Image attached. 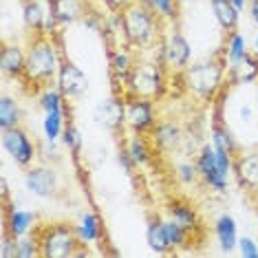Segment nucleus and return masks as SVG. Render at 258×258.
<instances>
[{
  "label": "nucleus",
  "mask_w": 258,
  "mask_h": 258,
  "mask_svg": "<svg viewBox=\"0 0 258 258\" xmlns=\"http://www.w3.org/2000/svg\"><path fill=\"white\" fill-rule=\"evenodd\" d=\"M210 11H212L216 25H219L225 33H232L238 29L240 9L232 3V0H210Z\"/></svg>",
  "instance_id": "6ab92c4d"
},
{
  "label": "nucleus",
  "mask_w": 258,
  "mask_h": 258,
  "mask_svg": "<svg viewBox=\"0 0 258 258\" xmlns=\"http://www.w3.org/2000/svg\"><path fill=\"white\" fill-rule=\"evenodd\" d=\"M150 137L155 148H159L161 152H174L181 146V142H183V133L172 121H159L150 131Z\"/></svg>",
  "instance_id": "a211bd4d"
},
{
  "label": "nucleus",
  "mask_w": 258,
  "mask_h": 258,
  "mask_svg": "<svg viewBox=\"0 0 258 258\" xmlns=\"http://www.w3.org/2000/svg\"><path fill=\"white\" fill-rule=\"evenodd\" d=\"M133 64H135L133 57H131V53H126V51H115V53L110 55V73H113L115 82H121V93H124V82L128 78V73H131Z\"/></svg>",
  "instance_id": "c756f323"
},
{
  "label": "nucleus",
  "mask_w": 258,
  "mask_h": 258,
  "mask_svg": "<svg viewBox=\"0 0 258 258\" xmlns=\"http://www.w3.org/2000/svg\"><path fill=\"white\" fill-rule=\"evenodd\" d=\"M33 256H40V243L36 236H22L18 238V258H33Z\"/></svg>",
  "instance_id": "c9c22d12"
},
{
  "label": "nucleus",
  "mask_w": 258,
  "mask_h": 258,
  "mask_svg": "<svg viewBox=\"0 0 258 258\" xmlns=\"http://www.w3.org/2000/svg\"><path fill=\"white\" fill-rule=\"evenodd\" d=\"M62 146L67 148L71 155L78 159L80 157V152L82 148H84V139H82V135L80 131L75 128L73 124H67V128H64V133H62Z\"/></svg>",
  "instance_id": "72a5a7b5"
},
{
  "label": "nucleus",
  "mask_w": 258,
  "mask_h": 258,
  "mask_svg": "<svg viewBox=\"0 0 258 258\" xmlns=\"http://www.w3.org/2000/svg\"><path fill=\"white\" fill-rule=\"evenodd\" d=\"M256 115H258V113H256V108L251 106L249 102H245V104H240V106H238V119L243 121V124L251 126V124L256 121Z\"/></svg>",
  "instance_id": "4c0bfd02"
},
{
  "label": "nucleus",
  "mask_w": 258,
  "mask_h": 258,
  "mask_svg": "<svg viewBox=\"0 0 258 258\" xmlns=\"http://www.w3.org/2000/svg\"><path fill=\"white\" fill-rule=\"evenodd\" d=\"M46 3H49V11L60 22V27L75 25L91 14L89 0H46Z\"/></svg>",
  "instance_id": "ddd939ff"
},
{
  "label": "nucleus",
  "mask_w": 258,
  "mask_h": 258,
  "mask_svg": "<svg viewBox=\"0 0 258 258\" xmlns=\"http://www.w3.org/2000/svg\"><path fill=\"white\" fill-rule=\"evenodd\" d=\"M78 230V236L84 245H93V243H99L104 236V227H102V221L95 212H84L80 216V223L75 225Z\"/></svg>",
  "instance_id": "5701e85b"
},
{
  "label": "nucleus",
  "mask_w": 258,
  "mask_h": 258,
  "mask_svg": "<svg viewBox=\"0 0 258 258\" xmlns=\"http://www.w3.org/2000/svg\"><path fill=\"white\" fill-rule=\"evenodd\" d=\"M236 249L243 258H258V243L251 236H240Z\"/></svg>",
  "instance_id": "e433bc0d"
},
{
  "label": "nucleus",
  "mask_w": 258,
  "mask_h": 258,
  "mask_svg": "<svg viewBox=\"0 0 258 258\" xmlns=\"http://www.w3.org/2000/svg\"><path fill=\"white\" fill-rule=\"evenodd\" d=\"M64 110H53V113H44V119H42V133H44V139L46 142H57L62 139V133L67 124H64Z\"/></svg>",
  "instance_id": "cd10ccee"
},
{
  "label": "nucleus",
  "mask_w": 258,
  "mask_h": 258,
  "mask_svg": "<svg viewBox=\"0 0 258 258\" xmlns=\"http://www.w3.org/2000/svg\"><path fill=\"white\" fill-rule=\"evenodd\" d=\"M121 31L128 40V44L135 49H155L159 44V16L148 5L137 0L128 9L121 11Z\"/></svg>",
  "instance_id": "f03ea898"
},
{
  "label": "nucleus",
  "mask_w": 258,
  "mask_h": 258,
  "mask_svg": "<svg viewBox=\"0 0 258 258\" xmlns=\"http://www.w3.org/2000/svg\"><path fill=\"white\" fill-rule=\"evenodd\" d=\"M38 216L36 212H29V210H20V208H5V227L14 238H22L27 234H31V230L36 227Z\"/></svg>",
  "instance_id": "2eb2a0df"
},
{
  "label": "nucleus",
  "mask_w": 258,
  "mask_h": 258,
  "mask_svg": "<svg viewBox=\"0 0 258 258\" xmlns=\"http://www.w3.org/2000/svg\"><path fill=\"white\" fill-rule=\"evenodd\" d=\"M27 69V51L20 44L5 42L3 53H0V71L5 78H25Z\"/></svg>",
  "instance_id": "dca6fc26"
},
{
  "label": "nucleus",
  "mask_w": 258,
  "mask_h": 258,
  "mask_svg": "<svg viewBox=\"0 0 258 258\" xmlns=\"http://www.w3.org/2000/svg\"><path fill=\"white\" fill-rule=\"evenodd\" d=\"M210 135H212V146L216 150H223V152H227V155H232V157L240 150L236 135H234L232 128L223 121L221 115H216V119L212 124V133H210Z\"/></svg>",
  "instance_id": "412c9836"
},
{
  "label": "nucleus",
  "mask_w": 258,
  "mask_h": 258,
  "mask_svg": "<svg viewBox=\"0 0 258 258\" xmlns=\"http://www.w3.org/2000/svg\"><path fill=\"white\" fill-rule=\"evenodd\" d=\"M106 3V7L113 11V14H121L124 9H128L131 5H135L137 0H104Z\"/></svg>",
  "instance_id": "ea45409f"
},
{
  "label": "nucleus",
  "mask_w": 258,
  "mask_h": 258,
  "mask_svg": "<svg viewBox=\"0 0 258 258\" xmlns=\"http://www.w3.org/2000/svg\"><path fill=\"white\" fill-rule=\"evenodd\" d=\"M20 121H22L20 104L11 95H3L0 97V128L9 131V128L20 126Z\"/></svg>",
  "instance_id": "bb28decb"
},
{
  "label": "nucleus",
  "mask_w": 258,
  "mask_h": 258,
  "mask_svg": "<svg viewBox=\"0 0 258 258\" xmlns=\"http://www.w3.org/2000/svg\"><path fill=\"white\" fill-rule=\"evenodd\" d=\"M44 157L46 159H51V161H60V150H57V142H46L44 144Z\"/></svg>",
  "instance_id": "a19ab883"
},
{
  "label": "nucleus",
  "mask_w": 258,
  "mask_h": 258,
  "mask_svg": "<svg viewBox=\"0 0 258 258\" xmlns=\"http://www.w3.org/2000/svg\"><path fill=\"white\" fill-rule=\"evenodd\" d=\"M38 104L44 113H53V110H64V93L60 89H44L38 97ZM67 113V110H64Z\"/></svg>",
  "instance_id": "473e14b6"
},
{
  "label": "nucleus",
  "mask_w": 258,
  "mask_h": 258,
  "mask_svg": "<svg viewBox=\"0 0 258 258\" xmlns=\"http://www.w3.org/2000/svg\"><path fill=\"white\" fill-rule=\"evenodd\" d=\"M93 117H95L97 124L106 126L110 131H119L126 124V102H121L117 97L102 99L93 110Z\"/></svg>",
  "instance_id": "4468645a"
},
{
  "label": "nucleus",
  "mask_w": 258,
  "mask_h": 258,
  "mask_svg": "<svg viewBox=\"0 0 258 258\" xmlns=\"http://www.w3.org/2000/svg\"><path fill=\"white\" fill-rule=\"evenodd\" d=\"M142 3H146L161 20L170 22V25L179 18V0H142Z\"/></svg>",
  "instance_id": "7c9ffc66"
},
{
  "label": "nucleus",
  "mask_w": 258,
  "mask_h": 258,
  "mask_svg": "<svg viewBox=\"0 0 258 258\" xmlns=\"http://www.w3.org/2000/svg\"><path fill=\"white\" fill-rule=\"evenodd\" d=\"M247 53H249V49H247V40H245V36L243 33H238V31H232L230 36H227L225 49H223L225 62L230 64V67H236L238 62L245 60V55Z\"/></svg>",
  "instance_id": "393cba45"
},
{
  "label": "nucleus",
  "mask_w": 258,
  "mask_h": 258,
  "mask_svg": "<svg viewBox=\"0 0 258 258\" xmlns=\"http://www.w3.org/2000/svg\"><path fill=\"white\" fill-rule=\"evenodd\" d=\"M57 89L64 93V97L80 99L89 91V78H86V73L82 71L78 64L62 60L60 71H57Z\"/></svg>",
  "instance_id": "f8f14e48"
},
{
  "label": "nucleus",
  "mask_w": 258,
  "mask_h": 258,
  "mask_svg": "<svg viewBox=\"0 0 258 258\" xmlns=\"http://www.w3.org/2000/svg\"><path fill=\"white\" fill-rule=\"evenodd\" d=\"M168 214H170V219H174L177 223H181V225H183L187 232H192V234L201 227V219H199L195 205H190L185 201H179V199H177V201H172L168 205Z\"/></svg>",
  "instance_id": "4be33fe9"
},
{
  "label": "nucleus",
  "mask_w": 258,
  "mask_h": 258,
  "mask_svg": "<svg viewBox=\"0 0 258 258\" xmlns=\"http://www.w3.org/2000/svg\"><path fill=\"white\" fill-rule=\"evenodd\" d=\"M146 243H148V247L152 251H157V254H172L166 230H163V219H159V216H152L148 221V227H146Z\"/></svg>",
  "instance_id": "b1692460"
},
{
  "label": "nucleus",
  "mask_w": 258,
  "mask_h": 258,
  "mask_svg": "<svg viewBox=\"0 0 258 258\" xmlns=\"http://www.w3.org/2000/svg\"><path fill=\"white\" fill-rule=\"evenodd\" d=\"M247 7H249V18H251V22L258 27V0H249Z\"/></svg>",
  "instance_id": "79ce46f5"
},
{
  "label": "nucleus",
  "mask_w": 258,
  "mask_h": 258,
  "mask_svg": "<svg viewBox=\"0 0 258 258\" xmlns=\"http://www.w3.org/2000/svg\"><path fill=\"white\" fill-rule=\"evenodd\" d=\"M126 148H128V152H131V157L135 159V163H137V166H144V163H148V161H150V148H148V142H146L142 135L135 133L133 137L128 139Z\"/></svg>",
  "instance_id": "2f4dec72"
},
{
  "label": "nucleus",
  "mask_w": 258,
  "mask_h": 258,
  "mask_svg": "<svg viewBox=\"0 0 258 258\" xmlns=\"http://www.w3.org/2000/svg\"><path fill=\"white\" fill-rule=\"evenodd\" d=\"M60 64L62 57L55 38L46 33H33L27 44V69L22 80L33 84L36 89H46L49 82L57 80Z\"/></svg>",
  "instance_id": "f257e3e1"
},
{
  "label": "nucleus",
  "mask_w": 258,
  "mask_h": 258,
  "mask_svg": "<svg viewBox=\"0 0 258 258\" xmlns=\"http://www.w3.org/2000/svg\"><path fill=\"white\" fill-rule=\"evenodd\" d=\"M3 148L11 157V161L20 168L33 166V161L38 157V146L33 144V139L29 137V133L25 128H20V126L3 131Z\"/></svg>",
  "instance_id": "0eeeda50"
},
{
  "label": "nucleus",
  "mask_w": 258,
  "mask_h": 258,
  "mask_svg": "<svg viewBox=\"0 0 258 258\" xmlns=\"http://www.w3.org/2000/svg\"><path fill=\"white\" fill-rule=\"evenodd\" d=\"M254 53H258V31H256V38H254Z\"/></svg>",
  "instance_id": "a18cd8bd"
},
{
  "label": "nucleus",
  "mask_w": 258,
  "mask_h": 258,
  "mask_svg": "<svg viewBox=\"0 0 258 258\" xmlns=\"http://www.w3.org/2000/svg\"><path fill=\"white\" fill-rule=\"evenodd\" d=\"M234 177L240 187L258 195V148L238 150L234 155Z\"/></svg>",
  "instance_id": "9b49d317"
},
{
  "label": "nucleus",
  "mask_w": 258,
  "mask_h": 258,
  "mask_svg": "<svg viewBox=\"0 0 258 258\" xmlns=\"http://www.w3.org/2000/svg\"><path fill=\"white\" fill-rule=\"evenodd\" d=\"M166 89V75L161 62H135L124 82V95H139L148 99H159Z\"/></svg>",
  "instance_id": "423d86ee"
},
{
  "label": "nucleus",
  "mask_w": 258,
  "mask_h": 258,
  "mask_svg": "<svg viewBox=\"0 0 258 258\" xmlns=\"http://www.w3.org/2000/svg\"><path fill=\"white\" fill-rule=\"evenodd\" d=\"M214 234H216V243L223 254H232L238 247V225L236 219L232 214H221L214 221Z\"/></svg>",
  "instance_id": "f3484780"
},
{
  "label": "nucleus",
  "mask_w": 258,
  "mask_h": 258,
  "mask_svg": "<svg viewBox=\"0 0 258 258\" xmlns=\"http://www.w3.org/2000/svg\"><path fill=\"white\" fill-rule=\"evenodd\" d=\"M44 18H46V9L42 7L40 0H25L22 3V20H25V27L31 33L42 31Z\"/></svg>",
  "instance_id": "a878e982"
},
{
  "label": "nucleus",
  "mask_w": 258,
  "mask_h": 258,
  "mask_svg": "<svg viewBox=\"0 0 258 258\" xmlns=\"http://www.w3.org/2000/svg\"><path fill=\"white\" fill-rule=\"evenodd\" d=\"M179 3H199V0H179Z\"/></svg>",
  "instance_id": "49530a36"
},
{
  "label": "nucleus",
  "mask_w": 258,
  "mask_h": 258,
  "mask_svg": "<svg viewBox=\"0 0 258 258\" xmlns=\"http://www.w3.org/2000/svg\"><path fill=\"white\" fill-rule=\"evenodd\" d=\"M227 80L234 86H247L258 82V53H247L243 62H238L236 67H230Z\"/></svg>",
  "instance_id": "aec40b11"
},
{
  "label": "nucleus",
  "mask_w": 258,
  "mask_h": 258,
  "mask_svg": "<svg viewBox=\"0 0 258 258\" xmlns=\"http://www.w3.org/2000/svg\"><path fill=\"white\" fill-rule=\"evenodd\" d=\"M36 238L40 243V256L42 258H71L89 254V249H80V245L84 243L80 240L75 225H69V223L44 225Z\"/></svg>",
  "instance_id": "20e7f679"
},
{
  "label": "nucleus",
  "mask_w": 258,
  "mask_h": 258,
  "mask_svg": "<svg viewBox=\"0 0 258 258\" xmlns=\"http://www.w3.org/2000/svg\"><path fill=\"white\" fill-rule=\"evenodd\" d=\"M126 102V124L131 126L133 133L146 135L157 126V117H155V99L148 97H139V95H124Z\"/></svg>",
  "instance_id": "6e6552de"
},
{
  "label": "nucleus",
  "mask_w": 258,
  "mask_h": 258,
  "mask_svg": "<svg viewBox=\"0 0 258 258\" xmlns=\"http://www.w3.org/2000/svg\"><path fill=\"white\" fill-rule=\"evenodd\" d=\"M197 168H199V177H201L203 185L210 187L216 195L227 192L230 179L234 174V157L227 155L223 150H216L212 144L201 146L197 155Z\"/></svg>",
  "instance_id": "7ed1b4c3"
},
{
  "label": "nucleus",
  "mask_w": 258,
  "mask_h": 258,
  "mask_svg": "<svg viewBox=\"0 0 258 258\" xmlns=\"http://www.w3.org/2000/svg\"><path fill=\"white\" fill-rule=\"evenodd\" d=\"M22 181H25L29 195L38 199L55 197L57 190H60V174L51 166H29Z\"/></svg>",
  "instance_id": "1a4fd4ad"
},
{
  "label": "nucleus",
  "mask_w": 258,
  "mask_h": 258,
  "mask_svg": "<svg viewBox=\"0 0 258 258\" xmlns=\"http://www.w3.org/2000/svg\"><path fill=\"white\" fill-rule=\"evenodd\" d=\"M0 187H3V190H0V192H3V199H5V201H7V199H9V185H7V179H0Z\"/></svg>",
  "instance_id": "37998d69"
},
{
  "label": "nucleus",
  "mask_w": 258,
  "mask_h": 258,
  "mask_svg": "<svg viewBox=\"0 0 258 258\" xmlns=\"http://www.w3.org/2000/svg\"><path fill=\"white\" fill-rule=\"evenodd\" d=\"M232 3H234V5H236V7H238L240 11H243V9H245V5H247V3H249V0H232Z\"/></svg>",
  "instance_id": "c03bdc74"
},
{
  "label": "nucleus",
  "mask_w": 258,
  "mask_h": 258,
  "mask_svg": "<svg viewBox=\"0 0 258 258\" xmlns=\"http://www.w3.org/2000/svg\"><path fill=\"white\" fill-rule=\"evenodd\" d=\"M163 55L172 71H185L192 60V46L179 27H170L163 38Z\"/></svg>",
  "instance_id": "9d476101"
},
{
  "label": "nucleus",
  "mask_w": 258,
  "mask_h": 258,
  "mask_svg": "<svg viewBox=\"0 0 258 258\" xmlns=\"http://www.w3.org/2000/svg\"><path fill=\"white\" fill-rule=\"evenodd\" d=\"M163 230H166V236H168V243L172 247V251L187 247V240H190L192 232H187L181 223H177L174 219H166L163 221Z\"/></svg>",
  "instance_id": "c85d7f7f"
},
{
  "label": "nucleus",
  "mask_w": 258,
  "mask_h": 258,
  "mask_svg": "<svg viewBox=\"0 0 258 258\" xmlns=\"http://www.w3.org/2000/svg\"><path fill=\"white\" fill-rule=\"evenodd\" d=\"M223 80H225V67H223L221 57H208V60L192 64L183 71V82L187 91H192L205 102L214 99L216 91L223 86Z\"/></svg>",
  "instance_id": "39448f33"
},
{
  "label": "nucleus",
  "mask_w": 258,
  "mask_h": 258,
  "mask_svg": "<svg viewBox=\"0 0 258 258\" xmlns=\"http://www.w3.org/2000/svg\"><path fill=\"white\" fill-rule=\"evenodd\" d=\"M174 174H177V179L183 185H192L195 181L201 179V177H199L197 163H192V161H181V163H177V168H174Z\"/></svg>",
  "instance_id": "f704fd0d"
},
{
  "label": "nucleus",
  "mask_w": 258,
  "mask_h": 258,
  "mask_svg": "<svg viewBox=\"0 0 258 258\" xmlns=\"http://www.w3.org/2000/svg\"><path fill=\"white\" fill-rule=\"evenodd\" d=\"M117 161H119V166L124 168L126 174H133L135 168H137V163H135V159L131 157V152H128V148H121L119 152H117Z\"/></svg>",
  "instance_id": "58836bf2"
}]
</instances>
